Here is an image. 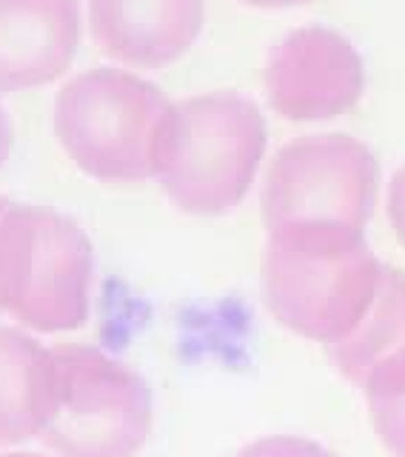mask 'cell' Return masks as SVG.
I'll use <instances>...</instances> for the list:
<instances>
[{"mask_svg": "<svg viewBox=\"0 0 405 457\" xmlns=\"http://www.w3.org/2000/svg\"><path fill=\"white\" fill-rule=\"evenodd\" d=\"M152 426V389L137 371L83 343L49 346L37 437L57 457H135Z\"/></svg>", "mask_w": 405, "mask_h": 457, "instance_id": "cell-2", "label": "cell"}, {"mask_svg": "<svg viewBox=\"0 0 405 457\" xmlns=\"http://www.w3.org/2000/svg\"><path fill=\"white\" fill-rule=\"evenodd\" d=\"M95 252L83 228L49 206L12 204L0 214V312L40 335L89 320Z\"/></svg>", "mask_w": 405, "mask_h": 457, "instance_id": "cell-5", "label": "cell"}, {"mask_svg": "<svg viewBox=\"0 0 405 457\" xmlns=\"http://www.w3.org/2000/svg\"><path fill=\"white\" fill-rule=\"evenodd\" d=\"M266 154V118L252 97L211 92L175 104L157 180L175 209L217 218L243 204Z\"/></svg>", "mask_w": 405, "mask_h": 457, "instance_id": "cell-3", "label": "cell"}, {"mask_svg": "<svg viewBox=\"0 0 405 457\" xmlns=\"http://www.w3.org/2000/svg\"><path fill=\"white\" fill-rule=\"evenodd\" d=\"M175 104L123 69H92L54 97V135L83 175L135 183L157 175Z\"/></svg>", "mask_w": 405, "mask_h": 457, "instance_id": "cell-4", "label": "cell"}, {"mask_svg": "<svg viewBox=\"0 0 405 457\" xmlns=\"http://www.w3.org/2000/svg\"><path fill=\"white\" fill-rule=\"evenodd\" d=\"M328 354L340 375L357 389H363L380 366L405 354V271L383 263L366 314L343 340L331 343Z\"/></svg>", "mask_w": 405, "mask_h": 457, "instance_id": "cell-10", "label": "cell"}, {"mask_svg": "<svg viewBox=\"0 0 405 457\" xmlns=\"http://www.w3.org/2000/svg\"><path fill=\"white\" fill-rule=\"evenodd\" d=\"M368 414L380 443L392 457H405V354L380 366L363 383Z\"/></svg>", "mask_w": 405, "mask_h": 457, "instance_id": "cell-12", "label": "cell"}, {"mask_svg": "<svg viewBox=\"0 0 405 457\" xmlns=\"http://www.w3.org/2000/svg\"><path fill=\"white\" fill-rule=\"evenodd\" d=\"M237 4L254 6V9H292V6L311 4V0H237Z\"/></svg>", "mask_w": 405, "mask_h": 457, "instance_id": "cell-16", "label": "cell"}, {"mask_svg": "<svg viewBox=\"0 0 405 457\" xmlns=\"http://www.w3.org/2000/svg\"><path fill=\"white\" fill-rule=\"evenodd\" d=\"M380 189V163L351 135L288 140L271 157L260 214L266 232L343 228L366 235Z\"/></svg>", "mask_w": 405, "mask_h": 457, "instance_id": "cell-6", "label": "cell"}, {"mask_svg": "<svg viewBox=\"0 0 405 457\" xmlns=\"http://www.w3.org/2000/svg\"><path fill=\"white\" fill-rule=\"evenodd\" d=\"M6 206H9V197H0V214H4Z\"/></svg>", "mask_w": 405, "mask_h": 457, "instance_id": "cell-18", "label": "cell"}, {"mask_svg": "<svg viewBox=\"0 0 405 457\" xmlns=\"http://www.w3.org/2000/svg\"><path fill=\"white\" fill-rule=\"evenodd\" d=\"M383 263L366 235L343 228L266 232L260 280L271 318L306 340H343L366 314Z\"/></svg>", "mask_w": 405, "mask_h": 457, "instance_id": "cell-1", "label": "cell"}, {"mask_svg": "<svg viewBox=\"0 0 405 457\" xmlns=\"http://www.w3.org/2000/svg\"><path fill=\"white\" fill-rule=\"evenodd\" d=\"M202 23V0H89L95 43L132 69L178 63L197 43Z\"/></svg>", "mask_w": 405, "mask_h": 457, "instance_id": "cell-8", "label": "cell"}, {"mask_svg": "<svg viewBox=\"0 0 405 457\" xmlns=\"http://www.w3.org/2000/svg\"><path fill=\"white\" fill-rule=\"evenodd\" d=\"M235 457H337L326 446L306 437H292V435H274V437H260L249 446H243Z\"/></svg>", "mask_w": 405, "mask_h": 457, "instance_id": "cell-13", "label": "cell"}, {"mask_svg": "<svg viewBox=\"0 0 405 457\" xmlns=\"http://www.w3.org/2000/svg\"><path fill=\"white\" fill-rule=\"evenodd\" d=\"M388 220H392V228L397 240L405 249V163L394 171L392 183H388Z\"/></svg>", "mask_w": 405, "mask_h": 457, "instance_id": "cell-14", "label": "cell"}, {"mask_svg": "<svg viewBox=\"0 0 405 457\" xmlns=\"http://www.w3.org/2000/svg\"><path fill=\"white\" fill-rule=\"evenodd\" d=\"M263 83L280 118L331 120L363 100L366 66L349 37L328 26H302L271 49Z\"/></svg>", "mask_w": 405, "mask_h": 457, "instance_id": "cell-7", "label": "cell"}, {"mask_svg": "<svg viewBox=\"0 0 405 457\" xmlns=\"http://www.w3.org/2000/svg\"><path fill=\"white\" fill-rule=\"evenodd\" d=\"M49 346L0 326V446L37 437Z\"/></svg>", "mask_w": 405, "mask_h": 457, "instance_id": "cell-11", "label": "cell"}, {"mask_svg": "<svg viewBox=\"0 0 405 457\" xmlns=\"http://www.w3.org/2000/svg\"><path fill=\"white\" fill-rule=\"evenodd\" d=\"M80 43L78 0H0V92L66 75Z\"/></svg>", "mask_w": 405, "mask_h": 457, "instance_id": "cell-9", "label": "cell"}, {"mask_svg": "<svg viewBox=\"0 0 405 457\" xmlns=\"http://www.w3.org/2000/svg\"><path fill=\"white\" fill-rule=\"evenodd\" d=\"M0 457H43V454H32V452H4Z\"/></svg>", "mask_w": 405, "mask_h": 457, "instance_id": "cell-17", "label": "cell"}, {"mask_svg": "<svg viewBox=\"0 0 405 457\" xmlns=\"http://www.w3.org/2000/svg\"><path fill=\"white\" fill-rule=\"evenodd\" d=\"M9 149H12V123H9V118H6L4 106H0V166L6 163Z\"/></svg>", "mask_w": 405, "mask_h": 457, "instance_id": "cell-15", "label": "cell"}]
</instances>
